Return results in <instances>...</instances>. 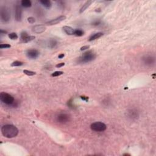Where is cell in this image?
<instances>
[{
	"mask_svg": "<svg viewBox=\"0 0 156 156\" xmlns=\"http://www.w3.org/2000/svg\"><path fill=\"white\" fill-rule=\"evenodd\" d=\"M18 129L12 124H6L1 127V133L4 137L12 138L17 137L18 134Z\"/></svg>",
	"mask_w": 156,
	"mask_h": 156,
	"instance_id": "6da1fadb",
	"label": "cell"
},
{
	"mask_svg": "<svg viewBox=\"0 0 156 156\" xmlns=\"http://www.w3.org/2000/svg\"><path fill=\"white\" fill-rule=\"evenodd\" d=\"M96 58L95 53L92 51H88L83 53L82 55L77 59V62L79 64H86L91 62Z\"/></svg>",
	"mask_w": 156,
	"mask_h": 156,
	"instance_id": "7a4b0ae2",
	"label": "cell"
},
{
	"mask_svg": "<svg viewBox=\"0 0 156 156\" xmlns=\"http://www.w3.org/2000/svg\"><path fill=\"white\" fill-rule=\"evenodd\" d=\"M0 100L2 102L7 106H12L15 102L14 98L11 95L6 92H1L0 94Z\"/></svg>",
	"mask_w": 156,
	"mask_h": 156,
	"instance_id": "3957f363",
	"label": "cell"
},
{
	"mask_svg": "<svg viewBox=\"0 0 156 156\" xmlns=\"http://www.w3.org/2000/svg\"><path fill=\"white\" fill-rule=\"evenodd\" d=\"M0 16L2 21L4 23H7L10 20V14L9 9L6 6H3L1 7L0 10Z\"/></svg>",
	"mask_w": 156,
	"mask_h": 156,
	"instance_id": "277c9868",
	"label": "cell"
},
{
	"mask_svg": "<svg viewBox=\"0 0 156 156\" xmlns=\"http://www.w3.org/2000/svg\"><path fill=\"white\" fill-rule=\"evenodd\" d=\"M90 128L92 131L96 132H102L106 131L107 126L105 124L102 122L97 121L93 123L90 125Z\"/></svg>",
	"mask_w": 156,
	"mask_h": 156,
	"instance_id": "5b68a950",
	"label": "cell"
},
{
	"mask_svg": "<svg viewBox=\"0 0 156 156\" xmlns=\"http://www.w3.org/2000/svg\"><path fill=\"white\" fill-rule=\"evenodd\" d=\"M142 60L143 64L145 65L148 66H152L156 63V59L155 57L151 54H146L142 58Z\"/></svg>",
	"mask_w": 156,
	"mask_h": 156,
	"instance_id": "8992f818",
	"label": "cell"
},
{
	"mask_svg": "<svg viewBox=\"0 0 156 156\" xmlns=\"http://www.w3.org/2000/svg\"><path fill=\"white\" fill-rule=\"evenodd\" d=\"M65 19H66V17H65V15H61V16H59V17H57V18H54V19L51 20L46 22V25H49V26H53V25H55L57 24L60 23V22L65 20Z\"/></svg>",
	"mask_w": 156,
	"mask_h": 156,
	"instance_id": "52a82bcc",
	"label": "cell"
},
{
	"mask_svg": "<svg viewBox=\"0 0 156 156\" xmlns=\"http://www.w3.org/2000/svg\"><path fill=\"white\" fill-rule=\"evenodd\" d=\"M70 120V117L66 113H60L57 117V121L59 122L60 123H62V124L68 123Z\"/></svg>",
	"mask_w": 156,
	"mask_h": 156,
	"instance_id": "ba28073f",
	"label": "cell"
},
{
	"mask_svg": "<svg viewBox=\"0 0 156 156\" xmlns=\"http://www.w3.org/2000/svg\"><path fill=\"white\" fill-rule=\"evenodd\" d=\"M39 54H40L39 51L35 49H31L26 51V55L28 58L31 59H35L37 58Z\"/></svg>",
	"mask_w": 156,
	"mask_h": 156,
	"instance_id": "9c48e42d",
	"label": "cell"
},
{
	"mask_svg": "<svg viewBox=\"0 0 156 156\" xmlns=\"http://www.w3.org/2000/svg\"><path fill=\"white\" fill-rule=\"evenodd\" d=\"M15 20L17 21H20L21 20V18H22V9H21V7L18 4H17L15 6Z\"/></svg>",
	"mask_w": 156,
	"mask_h": 156,
	"instance_id": "30bf717a",
	"label": "cell"
},
{
	"mask_svg": "<svg viewBox=\"0 0 156 156\" xmlns=\"http://www.w3.org/2000/svg\"><path fill=\"white\" fill-rule=\"evenodd\" d=\"M127 113L129 118H130L132 120H136L139 117V113H138V111L136 109H129Z\"/></svg>",
	"mask_w": 156,
	"mask_h": 156,
	"instance_id": "8fae6325",
	"label": "cell"
},
{
	"mask_svg": "<svg viewBox=\"0 0 156 156\" xmlns=\"http://www.w3.org/2000/svg\"><path fill=\"white\" fill-rule=\"evenodd\" d=\"M46 29V28L45 25H35L32 27V30L34 33L35 34H41L44 32Z\"/></svg>",
	"mask_w": 156,
	"mask_h": 156,
	"instance_id": "7c38bea8",
	"label": "cell"
},
{
	"mask_svg": "<svg viewBox=\"0 0 156 156\" xmlns=\"http://www.w3.org/2000/svg\"><path fill=\"white\" fill-rule=\"evenodd\" d=\"M63 30H64V32L67 35H74L75 34V29L71 26H65L63 27Z\"/></svg>",
	"mask_w": 156,
	"mask_h": 156,
	"instance_id": "4fadbf2b",
	"label": "cell"
},
{
	"mask_svg": "<svg viewBox=\"0 0 156 156\" xmlns=\"http://www.w3.org/2000/svg\"><path fill=\"white\" fill-rule=\"evenodd\" d=\"M102 35H103V33L102 32H97V33L93 34L90 36L89 39H88V41H91L96 40V39H100Z\"/></svg>",
	"mask_w": 156,
	"mask_h": 156,
	"instance_id": "5bb4252c",
	"label": "cell"
},
{
	"mask_svg": "<svg viewBox=\"0 0 156 156\" xmlns=\"http://www.w3.org/2000/svg\"><path fill=\"white\" fill-rule=\"evenodd\" d=\"M39 2L46 9L51 8V7L52 6L51 2L50 1H48V0H41Z\"/></svg>",
	"mask_w": 156,
	"mask_h": 156,
	"instance_id": "9a60e30c",
	"label": "cell"
},
{
	"mask_svg": "<svg viewBox=\"0 0 156 156\" xmlns=\"http://www.w3.org/2000/svg\"><path fill=\"white\" fill-rule=\"evenodd\" d=\"M91 3H92V1H87L86 2L84 5H83L82 7L81 8L80 10H79V12H80L81 14L84 12L85 10H86L90 6V5H91Z\"/></svg>",
	"mask_w": 156,
	"mask_h": 156,
	"instance_id": "2e32d148",
	"label": "cell"
},
{
	"mask_svg": "<svg viewBox=\"0 0 156 156\" xmlns=\"http://www.w3.org/2000/svg\"><path fill=\"white\" fill-rule=\"evenodd\" d=\"M21 6L23 7H26V8H29L32 6V3L29 0H23L21 2Z\"/></svg>",
	"mask_w": 156,
	"mask_h": 156,
	"instance_id": "e0dca14e",
	"label": "cell"
},
{
	"mask_svg": "<svg viewBox=\"0 0 156 156\" xmlns=\"http://www.w3.org/2000/svg\"><path fill=\"white\" fill-rule=\"evenodd\" d=\"M57 45V41L56 40L54 39H50V41H49L48 46L50 48H54Z\"/></svg>",
	"mask_w": 156,
	"mask_h": 156,
	"instance_id": "ac0fdd59",
	"label": "cell"
},
{
	"mask_svg": "<svg viewBox=\"0 0 156 156\" xmlns=\"http://www.w3.org/2000/svg\"><path fill=\"white\" fill-rule=\"evenodd\" d=\"M35 38V36L29 35L28 37L26 38V39H25V40H24L23 41H21V42H22V43H28V42H30V41H32V40H34Z\"/></svg>",
	"mask_w": 156,
	"mask_h": 156,
	"instance_id": "d6986e66",
	"label": "cell"
},
{
	"mask_svg": "<svg viewBox=\"0 0 156 156\" xmlns=\"http://www.w3.org/2000/svg\"><path fill=\"white\" fill-rule=\"evenodd\" d=\"M84 31H83L82 30H81V29H76V30H75V34H74V35H75L77 36V37H81V36H82L83 35H84Z\"/></svg>",
	"mask_w": 156,
	"mask_h": 156,
	"instance_id": "ffe728a7",
	"label": "cell"
},
{
	"mask_svg": "<svg viewBox=\"0 0 156 156\" xmlns=\"http://www.w3.org/2000/svg\"><path fill=\"white\" fill-rule=\"evenodd\" d=\"M28 36H29V35H28V33H27V32H26V31H23V32H21V35H20L21 42V41H23V40H25V39H26V38L28 37Z\"/></svg>",
	"mask_w": 156,
	"mask_h": 156,
	"instance_id": "44dd1931",
	"label": "cell"
},
{
	"mask_svg": "<svg viewBox=\"0 0 156 156\" xmlns=\"http://www.w3.org/2000/svg\"><path fill=\"white\" fill-rule=\"evenodd\" d=\"M10 39H11V40H17L18 39V35L17 34L15 33V32H12V33H10L8 35Z\"/></svg>",
	"mask_w": 156,
	"mask_h": 156,
	"instance_id": "7402d4cb",
	"label": "cell"
},
{
	"mask_svg": "<svg viewBox=\"0 0 156 156\" xmlns=\"http://www.w3.org/2000/svg\"><path fill=\"white\" fill-rule=\"evenodd\" d=\"M23 62H21V61H15V62H12L11 64L12 66H22L23 65Z\"/></svg>",
	"mask_w": 156,
	"mask_h": 156,
	"instance_id": "603a6c76",
	"label": "cell"
},
{
	"mask_svg": "<svg viewBox=\"0 0 156 156\" xmlns=\"http://www.w3.org/2000/svg\"><path fill=\"white\" fill-rule=\"evenodd\" d=\"M23 73H24V74H25V75H28V76H34V75H36L35 72L32 71L27 70H23Z\"/></svg>",
	"mask_w": 156,
	"mask_h": 156,
	"instance_id": "cb8c5ba5",
	"label": "cell"
},
{
	"mask_svg": "<svg viewBox=\"0 0 156 156\" xmlns=\"http://www.w3.org/2000/svg\"><path fill=\"white\" fill-rule=\"evenodd\" d=\"M64 72L61 71H56L54 72L53 73L51 74V76L52 77H57V76H60V75H63Z\"/></svg>",
	"mask_w": 156,
	"mask_h": 156,
	"instance_id": "d4e9b609",
	"label": "cell"
},
{
	"mask_svg": "<svg viewBox=\"0 0 156 156\" xmlns=\"http://www.w3.org/2000/svg\"><path fill=\"white\" fill-rule=\"evenodd\" d=\"M11 47V46L9 44L7 43H5V44H1L0 45V48L1 49H4V48H9Z\"/></svg>",
	"mask_w": 156,
	"mask_h": 156,
	"instance_id": "484cf974",
	"label": "cell"
},
{
	"mask_svg": "<svg viewBox=\"0 0 156 156\" xmlns=\"http://www.w3.org/2000/svg\"><path fill=\"white\" fill-rule=\"evenodd\" d=\"M28 21L30 24H33L35 22V19L34 17H30L28 18Z\"/></svg>",
	"mask_w": 156,
	"mask_h": 156,
	"instance_id": "4316f807",
	"label": "cell"
},
{
	"mask_svg": "<svg viewBox=\"0 0 156 156\" xmlns=\"http://www.w3.org/2000/svg\"><path fill=\"white\" fill-rule=\"evenodd\" d=\"M100 23H101V21L100 20H95L93 21L92 23V25L93 26H98V25H100Z\"/></svg>",
	"mask_w": 156,
	"mask_h": 156,
	"instance_id": "83f0119b",
	"label": "cell"
},
{
	"mask_svg": "<svg viewBox=\"0 0 156 156\" xmlns=\"http://www.w3.org/2000/svg\"><path fill=\"white\" fill-rule=\"evenodd\" d=\"M89 48H90V46L86 45V46H82V47L81 48L80 50L81 51H85V50H87Z\"/></svg>",
	"mask_w": 156,
	"mask_h": 156,
	"instance_id": "f1b7e54d",
	"label": "cell"
},
{
	"mask_svg": "<svg viewBox=\"0 0 156 156\" xmlns=\"http://www.w3.org/2000/svg\"><path fill=\"white\" fill-rule=\"evenodd\" d=\"M64 65H65V63L62 62V63H60V64H57V65H55V66H56L57 68H60V67H62V66H64Z\"/></svg>",
	"mask_w": 156,
	"mask_h": 156,
	"instance_id": "f546056e",
	"label": "cell"
},
{
	"mask_svg": "<svg viewBox=\"0 0 156 156\" xmlns=\"http://www.w3.org/2000/svg\"><path fill=\"white\" fill-rule=\"evenodd\" d=\"M0 33H1V34H7V32L6 30H3V29H1L0 30Z\"/></svg>",
	"mask_w": 156,
	"mask_h": 156,
	"instance_id": "4dcf8cb0",
	"label": "cell"
},
{
	"mask_svg": "<svg viewBox=\"0 0 156 156\" xmlns=\"http://www.w3.org/2000/svg\"><path fill=\"white\" fill-rule=\"evenodd\" d=\"M64 56H65V54H60V55H59L58 57H59V59H62V58H64Z\"/></svg>",
	"mask_w": 156,
	"mask_h": 156,
	"instance_id": "1f68e13d",
	"label": "cell"
},
{
	"mask_svg": "<svg viewBox=\"0 0 156 156\" xmlns=\"http://www.w3.org/2000/svg\"><path fill=\"white\" fill-rule=\"evenodd\" d=\"M81 99H82V100H85V98H86V97H84V96H81ZM86 99H87V100H87V101L88 100V98H87H87H86Z\"/></svg>",
	"mask_w": 156,
	"mask_h": 156,
	"instance_id": "d6a6232c",
	"label": "cell"
}]
</instances>
